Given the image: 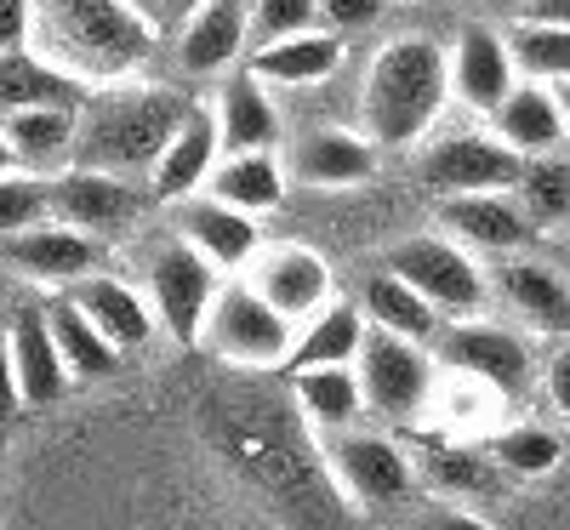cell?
Here are the masks:
<instances>
[{
  "instance_id": "7dc6e473",
  "label": "cell",
  "mask_w": 570,
  "mask_h": 530,
  "mask_svg": "<svg viewBox=\"0 0 570 530\" xmlns=\"http://www.w3.org/2000/svg\"><path fill=\"white\" fill-rule=\"evenodd\" d=\"M0 171H23L18 155H12V143H7V126H0Z\"/></svg>"
},
{
  "instance_id": "7bdbcfd3",
  "label": "cell",
  "mask_w": 570,
  "mask_h": 530,
  "mask_svg": "<svg viewBox=\"0 0 570 530\" xmlns=\"http://www.w3.org/2000/svg\"><path fill=\"white\" fill-rule=\"evenodd\" d=\"M525 18H531V23H559V29H570V0H525Z\"/></svg>"
},
{
  "instance_id": "277c9868",
  "label": "cell",
  "mask_w": 570,
  "mask_h": 530,
  "mask_svg": "<svg viewBox=\"0 0 570 530\" xmlns=\"http://www.w3.org/2000/svg\"><path fill=\"white\" fill-rule=\"evenodd\" d=\"M360 394L376 416H389V422H411L428 394H434V360H428L422 343H405V336L394 331H365V343H360Z\"/></svg>"
},
{
  "instance_id": "c3c4849f",
  "label": "cell",
  "mask_w": 570,
  "mask_h": 530,
  "mask_svg": "<svg viewBox=\"0 0 570 530\" xmlns=\"http://www.w3.org/2000/svg\"><path fill=\"white\" fill-rule=\"evenodd\" d=\"M126 7H131V12H142V18H149V23L160 29V0H126Z\"/></svg>"
},
{
  "instance_id": "30bf717a",
  "label": "cell",
  "mask_w": 570,
  "mask_h": 530,
  "mask_svg": "<svg viewBox=\"0 0 570 530\" xmlns=\"http://www.w3.org/2000/svg\"><path fill=\"white\" fill-rule=\"evenodd\" d=\"M0 257H7L18 274H29L35 285H58V292H69L75 279L86 274H98L104 263V246H98V234H80L58 217H46L23 234H7L0 239Z\"/></svg>"
},
{
  "instance_id": "f546056e",
  "label": "cell",
  "mask_w": 570,
  "mask_h": 530,
  "mask_svg": "<svg viewBox=\"0 0 570 530\" xmlns=\"http://www.w3.org/2000/svg\"><path fill=\"white\" fill-rule=\"evenodd\" d=\"M206 188H212V200L246 212V217L274 212V206L285 200V177H279L274 155H223V160L212 166V183H206Z\"/></svg>"
},
{
  "instance_id": "cb8c5ba5",
  "label": "cell",
  "mask_w": 570,
  "mask_h": 530,
  "mask_svg": "<svg viewBox=\"0 0 570 530\" xmlns=\"http://www.w3.org/2000/svg\"><path fill=\"white\" fill-rule=\"evenodd\" d=\"M0 126H7V143L23 171L58 177L75 166V131H80L75 109H23V115H7Z\"/></svg>"
},
{
  "instance_id": "44dd1931",
  "label": "cell",
  "mask_w": 570,
  "mask_h": 530,
  "mask_svg": "<svg viewBox=\"0 0 570 530\" xmlns=\"http://www.w3.org/2000/svg\"><path fill=\"white\" fill-rule=\"evenodd\" d=\"M183 239L195 246L217 274L257 263V223L223 200H183Z\"/></svg>"
},
{
  "instance_id": "836d02e7",
  "label": "cell",
  "mask_w": 570,
  "mask_h": 530,
  "mask_svg": "<svg viewBox=\"0 0 570 530\" xmlns=\"http://www.w3.org/2000/svg\"><path fill=\"white\" fill-rule=\"evenodd\" d=\"M508 58H513V69H525L531 80H542V86H553V80H570V29H559V23H519L513 29V40H508Z\"/></svg>"
},
{
  "instance_id": "74e56055",
  "label": "cell",
  "mask_w": 570,
  "mask_h": 530,
  "mask_svg": "<svg viewBox=\"0 0 570 530\" xmlns=\"http://www.w3.org/2000/svg\"><path fill=\"white\" fill-rule=\"evenodd\" d=\"M434 479L445 491H456V497H468V491H491V468H485V457H468V451H440L434 457Z\"/></svg>"
},
{
  "instance_id": "4316f807",
  "label": "cell",
  "mask_w": 570,
  "mask_h": 530,
  "mask_svg": "<svg viewBox=\"0 0 570 530\" xmlns=\"http://www.w3.org/2000/svg\"><path fill=\"white\" fill-rule=\"evenodd\" d=\"M343 69V40L337 35H292V40H274L252 52V80L263 86H320Z\"/></svg>"
},
{
  "instance_id": "f35d334b",
  "label": "cell",
  "mask_w": 570,
  "mask_h": 530,
  "mask_svg": "<svg viewBox=\"0 0 570 530\" xmlns=\"http://www.w3.org/2000/svg\"><path fill=\"white\" fill-rule=\"evenodd\" d=\"M35 35V0H0V52H23Z\"/></svg>"
},
{
  "instance_id": "e0dca14e",
  "label": "cell",
  "mask_w": 570,
  "mask_h": 530,
  "mask_svg": "<svg viewBox=\"0 0 570 530\" xmlns=\"http://www.w3.org/2000/svg\"><path fill=\"white\" fill-rule=\"evenodd\" d=\"M63 297H69L91 325H98L120 354H137V349L155 343V325H160V320H149V303H142L126 279H115V274H86V279L69 285Z\"/></svg>"
},
{
  "instance_id": "d4e9b609",
  "label": "cell",
  "mask_w": 570,
  "mask_h": 530,
  "mask_svg": "<svg viewBox=\"0 0 570 530\" xmlns=\"http://www.w3.org/2000/svg\"><path fill=\"white\" fill-rule=\"evenodd\" d=\"M240 46H246L240 0H206V7L177 29V63L188 75H217L240 58Z\"/></svg>"
},
{
  "instance_id": "9a60e30c",
  "label": "cell",
  "mask_w": 570,
  "mask_h": 530,
  "mask_svg": "<svg viewBox=\"0 0 570 530\" xmlns=\"http://www.w3.org/2000/svg\"><path fill=\"white\" fill-rule=\"evenodd\" d=\"M252 285L285 314V320H314L331 303V268L308 246H279L252 263Z\"/></svg>"
},
{
  "instance_id": "8992f818",
  "label": "cell",
  "mask_w": 570,
  "mask_h": 530,
  "mask_svg": "<svg viewBox=\"0 0 570 530\" xmlns=\"http://www.w3.org/2000/svg\"><path fill=\"white\" fill-rule=\"evenodd\" d=\"M149 297H155V320L166 325L171 343H195L206 331L212 297H217V268L188 239H166L149 257Z\"/></svg>"
},
{
  "instance_id": "2e32d148",
  "label": "cell",
  "mask_w": 570,
  "mask_h": 530,
  "mask_svg": "<svg viewBox=\"0 0 570 530\" xmlns=\"http://www.w3.org/2000/svg\"><path fill=\"white\" fill-rule=\"evenodd\" d=\"M513 91V58H508V40L485 23H468L456 35V52H451V98L491 115L502 98Z\"/></svg>"
},
{
  "instance_id": "f6af8a7d",
  "label": "cell",
  "mask_w": 570,
  "mask_h": 530,
  "mask_svg": "<svg viewBox=\"0 0 570 530\" xmlns=\"http://www.w3.org/2000/svg\"><path fill=\"white\" fill-rule=\"evenodd\" d=\"M428 530H491L485 519H473V513H456V508H445V513H434L428 519Z\"/></svg>"
},
{
  "instance_id": "ffe728a7",
  "label": "cell",
  "mask_w": 570,
  "mask_h": 530,
  "mask_svg": "<svg viewBox=\"0 0 570 530\" xmlns=\"http://www.w3.org/2000/svg\"><path fill=\"white\" fill-rule=\"evenodd\" d=\"M491 137H502L519 160L553 155L564 143V120H559V104H553V86H542V80L513 86L508 98L491 109Z\"/></svg>"
},
{
  "instance_id": "52a82bcc",
  "label": "cell",
  "mask_w": 570,
  "mask_h": 530,
  "mask_svg": "<svg viewBox=\"0 0 570 530\" xmlns=\"http://www.w3.org/2000/svg\"><path fill=\"white\" fill-rule=\"evenodd\" d=\"M389 274H400L440 314H473L485 303V274L473 268V257L462 246H451V239H434V234L400 239L389 252Z\"/></svg>"
},
{
  "instance_id": "8fae6325",
  "label": "cell",
  "mask_w": 570,
  "mask_h": 530,
  "mask_svg": "<svg viewBox=\"0 0 570 530\" xmlns=\"http://www.w3.org/2000/svg\"><path fill=\"white\" fill-rule=\"evenodd\" d=\"M331 473L360 508H394L411 491V462L383 433H343L331 445Z\"/></svg>"
},
{
  "instance_id": "4dcf8cb0",
  "label": "cell",
  "mask_w": 570,
  "mask_h": 530,
  "mask_svg": "<svg viewBox=\"0 0 570 530\" xmlns=\"http://www.w3.org/2000/svg\"><path fill=\"white\" fill-rule=\"evenodd\" d=\"M497 285H502V297L525 314L531 325H542V331H570V292H564V279H559L553 268L513 257V263H502Z\"/></svg>"
},
{
  "instance_id": "5b68a950",
  "label": "cell",
  "mask_w": 570,
  "mask_h": 530,
  "mask_svg": "<svg viewBox=\"0 0 570 530\" xmlns=\"http://www.w3.org/2000/svg\"><path fill=\"white\" fill-rule=\"evenodd\" d=\"M200 336L228 365H279L285 349H292V320L257 285H217Z\"/></svg>"
},
{
  "instance_id": "1f68e13d",
  "label": "cell",
  "mask_w": 570,
  "mask_h": 530,
  "mask_svg": "<svg viewBox=\"0 0 570 530\" xmlns=\"http://www.w3.org/2000/svg\"><path fill=\"white\" fill-rule=\"evenodd\" d=\"M292 389H297V405L320 422V428H348L365 405L360 394V371L354 365H314V371H292Z\"/></svg>"
},
{
  "instance_id": "ac0fdd59",
  "label": "cell",
  "mask_w": 570,
  "mask_h": 530,
  "mask_svg": "<svg viewBox=\"0 0 570 530\" xmlns=\"http://www.w3.org/2000/svg\"><path fill=\"white\" fill-rule=\"evenodd\" d=\"M91 86L75 80L69 69L46 63L40 52H0V120L7 115H23V109H86Z\"/></svg>"
},
{
  "instance_id": "9c48e42d",
  "label": "cell",
  "mask_w": 570,
  "mask_h": 530,
  "mask_svg": "<svg viewBox=\"0 0 570 530\" xmlns=\"http://www.w3.org/2000/svg\"><path fill=\"white\" fill-rule=\"evenodd\" d=\"M434 354L440 365H451L456 376L468 382H485L497 394H525L531 389V354L513 331H497V325H445L434 336Z\"/></svg>"
},
{
  "instance_id": "7402d4cb",
  "label": "cell",
  "mask_w": 570,
  "mask_h": 530,
  "mask_svg": "<svg viewBox=\"0 0 570 530\" xmlns=\"http://www.w3.org/2000/svg\"><path fill=\"white\" fill-rule=\"evenodd\" d=\"M376 171V149L365 137L354 131H337V126H325V131H303L297 143V155H292V177L308 183V188H354Z\"/></svg>"
},
{
  "instance_id": "7c38bea8",
  "label": "cell",
  "mask_w": 570,
  "mask_h": 530,
  "mask_svg": "<svg viewBox=\"0 0 570 530\" xmlns=\"http://www.w3.org/2000/svg\"><path fill=\"white\" fill-rule=\"evenodd\" d=\"M440 223L473 252H497V257H513L537 239V223L525 217L508 188H491V195H445L440 200Z\"/></svg>"
},
{
  "instance_id": "681fc988",
  "label": "cell",
  "mask_w": 570,
  "mask_h": 530,
  "mask_svg": "<svg viewBox=\"0 0 570 530\" xmlns=\"http://www.w3.org/2000/svg\"><path fill=\"white\" fill-rule=\"evenodd\" d=\"M497 7H525V0H497Z\"/></svg>"
},
{
  "instance_id": "ab89813d",
  "label": "cell",
  "mask_w": 570,
  "mask_h": 530,
  "mask_svg": "<svg viewBox=\"0 0 570 530\" xmlns=\"http://www.w3.org/2000/svg\"><path fill=\"white\" fill-rule=\"evenodd\" d=\"M383 7H389V0H320V12L337 29H365V23L383 18Z\"/></svg>"
},
{
  "instance_id": "83f0119b",
  "label": "cell",
  "mask_w": 570,
  "mask_h": 530,
  "mask_svg": "<svg viewBox=\"0 0 570 530\" xmlns=\"http://www.w3.org/2000/svg\"><path fill=\"white\" fill-rule=\"evenodd\" d=\"M365 343V314L360 303H325L308 331L285 349V371H314V365H354Z\"/></svg>"
},
{
  "instance_id": "ba28073f",
  "label": "cell",
  "mask_w": 570,
  "mask_h": 530,
  "mask_svg": "<svg viewBox=\"0 0 570 530\" xmlns=\"http://www.w3.org/2000/svg\"><path fill=\"white\" fill-rule=\"evenodd\" d=\"M519 160L502 137L491 131H451L440 137L434 149L422 155V183L434 188V195H491V188H508L519 183Z\"/></svg>"
},
{
  "instance_id": "7a4b0ae2",
  "label": "cell",
  "mask_w": 570,
  "mask_h": 530,
  "mask_svg": "<svg viewBox=\"0 0 570 530\" xmlns=\"http://www.w3.org/2000/svg\"><path fill=\"white\" fill-rule=\"evenodd\" d=\"M188 109L177 91L166 86H109L91 91L80 109V131H75V166L109 171V177H142L155 171L160 149L171 143V131L188 120Z\"/></svg>"
},
{
  "instance_id": "d6a6232c",
  "label": "cell",
  "mask_w": 570,
  "mask_h": 530,
  "mask_svg": "<svg viewBox=\"0 0 570 530\" xmlns=\"http://www.w3.org/2000/svg\"><path fill=\"white\" fill-rule=\"evenodd\" d=\"M519 206L537 228H553V223H570V160L553 155H531L519 166Z\"/></svg>"
},
{
  "instance_id": "6da1fadb",
  "label": "cell",
  "mask_w": 570,
  "mask_h": 530,
  "mask_svg": "<svg viewBox=\"0 0 570 530\" xmlns=\"http://www.w3.org/2000/svg\"><path fill=\"white\" fill-rule=\"evenodd\" d=\"M155 23L131 12L126 0H35V35L40 58L69 69L86 86H115L142 69L155 46Z\"/></svg>"
},
{
  "instance_id": "3957f363",
  "label": "cell",
  "mask_w": 570,
  "mask_h": 530,
  "mask_svg": "<svg viewBox=\"0 0 570 530\" xmlns=\"http://www.w3.org/2000/svg\"><path fill=\"white\" fill-rule=\"evenodd\" d=\"M451 98V58L428 35H400L365 69V131L376 149H411Z\"/></svg>"
},
{
  "instance_id": "8d00e7d4",
  "label": "cell",
  "mask_w": 570,
  "mask_h": 530,
  "mask_svg": "<svg viewBox=\"0 0 570 530\" xmlns=\"http://www.w3.org/2000/svg\"><path fill=\"white\" fill-rule=\"evenodd\" d=\"M320 23V0H257L252 7V23H246V46H274V40H292V35H308Z\"/></svg>"
},
{
  "instance_id": "4fadbf2b",
  "label": "cell",
  "mask_w": 570,
  "mask_h": 530,
  "mask_svg": "<svg viewBox=\"0 0 570 530\" xmlns=\"http://www.w3.org/2000/svg\"><path fill=\"white\" fill-rule=\"evenodd\" d=\"M142 195L126 183V177H109V171H91V166H69L52 177V217L80 228V234H109V228H126L137 217Z\"/></svg>"
},
{
  "instance_id": "b9f144b4",
  "label": "cell",
  "mask_w": 570,
  "mask_h": 530,
  "mask_svg": "<svg viewBox=\"0 0 570 530\" xmlns=\"http://www.w3.org/2000/svg\"><path fill=\"white\" fill-rule=\"evenodd\" d=\"M542 382H548V400H553V411L570 422V349H559V354L548 360V376H542Z\"/></svg>"
},
{
  "instance_id": "484cf974",
  "label": "cell",
  "mask_w": 570,
  "mask_h": 530,
  "mask_svg": "<svg viewBox=\"0 0 570 530\" xmlns=\"http://www.w3.org/2000/svg\"><path fill=\"white\" fill-rule=\"evenodd\" d=\"M360 314H365V325L394 331V336H405V343H422V349L445 331L440 308L422 303V292H411V285H405L400 274H389V268L371 274V279L360 285Z\"/></svg>"
},
{
  "instance_id": "d590c367",
  "label": "cell",
  "mask_w": 570,
  "mask_h": 530,
  "mask_svg": "<svg viewBox=\"0 0 570 530\" xmlns=\"http://www.w3.org/2000/svg\"><path fill=\"white\" fill-rule=\"evenodd\" d=\"M491 457L508 473H519V479H542V473L559 468L564 445H559V433H548V428H513V433H502V440L491 445Z\"/></svg>"
},
{
  "instance_id": "5bb4252c",
  "label": "cell",
  "mask_w": 570,
  "mask_h": 530,
  "mask_svg": "<svg viewBox=\"0 0 570 530\" xmlns=\"http://www.w3.org/2000/svg\"><path fill=\"white\" fill-rule=\"evenodd\" d=\"M223 160V143H217V120L212 109H188V120L171 131V143L160 149L155 171H149V195L166 206L195 200V188L212 183V166Z\"/></svg>"
},
{
  "instance_id": "603a6c76",
  "label": "cell",
  "mask_w": 570,
  "mask_h": 530,
  "mask_svg": "<svg viewBox=\"0 0 570 530\" xmlns=\"http://www.w3.org/2000/svg\"><path fill=\"white\" fill-rule=\"evenodd\" d=\"M212 120H217L223 155H268L274 143H279V115H274V104H268L263 80H252V75H240V80L223 86Z\"/></svg>"
},
{
  "instance_id": "60d3db41",
  "label": "cell",
  "mask_w": 570,
  "mask_h": 530,
  "mask_svg": "<svg viewBox=\"0 0 570 530\" xmlns=\"http://www.w3.org/2000/svg\"><path fill=\"white\" fill-rule=\"evenodd\" d=\"M23 411V394H18V371H12V343L0 336V433H7Z\"/></svg>"
},
{
  "instance_id": "d6986e66",
  "label": "cell",
  "mask_w": 570,
  "mask_h": 530,
  "mask_svg": "<svg viewBox=\"0 0 570 530\" xmlns=\"http://www.w3.org/2000/svg\"><path fill=\"white\" fill-rule=\"evenodd\" d=\"M7 343H12V371H18V394L23 405H52L69 394V371H63V354H58V336L52 325H46V308H29L12 320L7 331Z\"/></svg>"
},
{
  "instance_id": "e575fe53",
  "label": "cell",
  "mask_w": 570,
  "mask_h": 530,
  "mask_svg": "<svg viewBox=\"0 0 570 530\" xmlns=\"http://www.w3.org/2000/svg\"><path fill=\"white\" fill-rule=\"evenodd\" d=\"M52 217V177L0 171V234H23Z\"/></svg>"
},
{
  "instance_id": "ee69618b",
  "label": "cell",
  "mask_w": 570,
  "mask_h": 530,
  "mask_svg": "<svg viewBox=\"0 0 570 530\" xmlns=\"http://www.w3.org/2000/svg\"><path fill=\"white\" fill-rule=\"evenodd\" d=\"M200 7H206V0H160V29H183Z\"/></svg>"
},
{
  "instance_id": "f1b7e54d",
  "label": "cell",
  "mask_w": 570,
  "mask_h": 530,
  "mask_svg": "<svg viewBox=\"0 0 570 530\" xmlns=\"http://www.w3.org/2000/svg\"><path fill=\"white\" fill-rule=\"evenodd\" d=\"M46 325H52L58 354H63V371H69L75 382H98V376H115V371H120V349H115L109 336L91 325L69 297H58L52 308H46Z\"/></svg>"
},
{
  "instance_id": "bcb514c9",
  "label": "cell",
  "mask_w": 570,
  "mask_h": 530,
  "mask_svg": "<svg viewBox=\"0 0 570 530\" xmlns=\"http://www.w3.org/2000/svg\"><path fill=\"white\" fill-rule=\"evenodd\" d=\"M553 104H559V120H564V137H570V80H553Z\"/></svg>"
}]
</instances>
